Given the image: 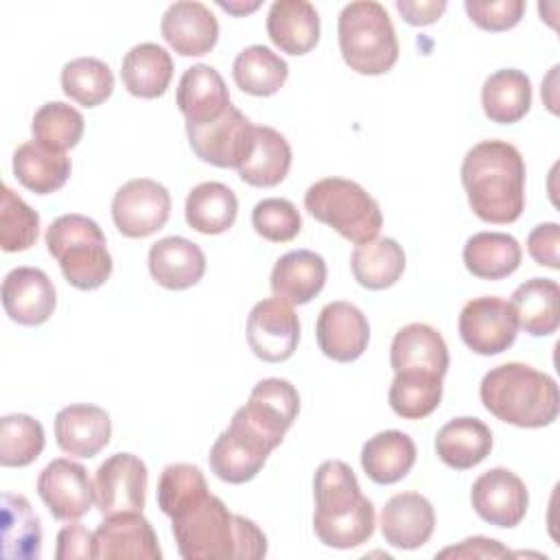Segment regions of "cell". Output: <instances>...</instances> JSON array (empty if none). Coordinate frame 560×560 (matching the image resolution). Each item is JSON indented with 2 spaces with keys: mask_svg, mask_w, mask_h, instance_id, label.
<instances>
[{
  "mask_svg": "<svg viewBox=\"0 0 560 560\" xmlns=\"http://www.w3.org/2000/svg\"><path fill=\"white\" fill-rule=\"evenodd\" d=\"M518 328L532 337L553 335L560 326V287L551 278H529L518 284L510 300Z\"/></svg>",
  "mask_w": 560,
  "mask_h": 560,
  "instance_id": "31",
  "label": "cell"
},
{
  "mask_svg": "<svg viewBox=\"0 0 560 560\" xmlns=\"http://www.w3.org/2000/svg\"><path fill=\"white\" fill-rule=\"evenodd\" d=\"M483 114L497 125H514L532 107V81L523 70L501 68L481 88Z\"/></svg>",
  "mask_w": 560,
  "mask_h": 560,
  "instance_id": "35",
  "label": "cell"
},
{
  "mask_svg": "<svg viewBox=\"0 0 560 560\" xmlns=\"http://www.w3.org/2000/svg\"><path fill=\"white\" fill-rule=\"evenodd\" d=\"M147 262L151 278L168 291L190 289L206 273L203 249L184 236H164L153 243Z\"/></svg>",
  "mask_w": 560,
  "mask_h": 560,
  "instance_id": "23",
  "label": "cell"
},
{
  "mask_svg": "<svg viewBox=\"0 0 560 560\" xmlns=\"http://www.w3.org/2000/svg\"><path fill=\"white\" fill-rule=\"evenodd\" d=\"M479 398L497 420L521 429L549 427L560 411L556 381L518 361L486 372L479 383Z\"/></svg>",
  "mask_w": 560,
  "mask_h": 560,
  "instance_id": "4",
  "label": "cell"
},
{
  "mask_svg": "<svg viewBox=\"0 0 560 560\" xmlns=\"http://www.w3.org/2000/svg\"><path fill=\"white\" fill-rule=\"evenodd\" d=\"M468 273L481 280H503L512 276L523 258V249L512 234L477 232L462 249Z\"/></svg>",
  "mask_w": 560,
  "mask_h": 560,
  "instance_id": "34",
  "label": "cell"
},
{
  "mask_svg": "<svg viewBox=\"0 0 560 560\" xmlns=\"http://www.w3.org/2000/svg\"><path fill=\"white\" fill-rule=\"evenodd\" d=\"M470 210L486 223H514L525 210V160L505 140H481L462 160Z\"/></svg>",
  "mask_w": 560,
  "mask_h": 560,
  "instance_id": "1",
  "label": "cell"
},
{
  "mask_svg": "<svg viewBox=\"0 0 560 560\" xmlns=\"http://www.w3.org/2000/svg\"><path fill=\"white\" fill-rule=\"evenodd\" d=\"M2 556L37 560L42 556V523L26 497L2 494Z\"/></svg>",
  "mask_w": 560,
  "mask_h": 560,
  "instance_id": "38",
  "label": "cell"
},
{
  "mask_svg": "<svg viewBox=\"0 0 560 560\" xmlns=\"http://www.w3.org/2000/svg\"><path fill=\"white\" fill-rule=\"evenodd\" d=\"M448 363L451 359L446 341L433 326L413 322L394 335L389 348V365L394 372L424 370L444 378Z\"/></svg>",
  "mask_w": 560,
  "mask_h": 560,
  "instance_id": "27",
  "label": "cell"
},
{
  "mask_svg": "<svg viewBox=\"0 0 560 560\" xmlns=\"http://www.w3.org/2000/svg\"><path fill=\"white\" fill-rule=\"evenodd\" d=\"M221 9H225L228 13H234V15H245V13H252L260 7V2H252V4H234V2H219Z\"/></svg>",
  "mask_w": 560,
  "mask_h": 560,
  "instance_id": "52",
  "label": "cell"
},
{
  "mask_svg": "<svg viewBox=\"0 0 560 560\" xmlns=\"http://www.w3.org/2000/svg\"><path fill=\"white\" fill-rule=\"evenodd\" d=\"M337 37L346 66L357 74H385L398 61L396 28L381 2H348L337 20Z\"/></svg>",
  "mask_w": 560,
  "mask_h": 560,
  "instance_id": "5",
  "label": "cell"
},
{
  "mask_svg": "<svg viewBox=\"0 0 560 560\" xmlns=\"http://www.w3.org/2000/svg\"><path fill=\"white\" fill-rule=\"evenodd\" d=\"M171 529L184 560H258L267 556L265 532L254 521L232 514L214 494L171 518Z\"/></svg>",
  "mask_w": 560,
  "mask_h": 560,
  "instance_id": "2",
  "label": "cell"
},
{
  "mask_svg": "<svg viewBox=\"0 0 560 560\" xmlns=\"http://www.w3.org/2000/svg\"><path fill=\"white\" fill-rule=\"evenodd\" d=\"M120 79L136 98H160L173 79L171 52L153 42L129 48L120 63Z\"/></svg>",
  "mask_w": 560,
  "mask_h": 560,
  "instance_id": "29",
  "label": "cell"
},
{
  "mask_svg": "<svg viewBox=\"0 0 560 560\" xmlns=\"http://www.w3.org/2000/svg\"><path fill=\"white\" fill-rule=\"evenodd\" d=\"M249 350L265 363H282L293 357L300 341V319L291 304L267 298L254 304L247 315Z\"/></svg>",
  "mask_w": 560,
  "mask_h": 560,
  "instance_id": "13",
  "label": "cell"
},
{
  "mask_svg": "<svg viewBox=\"0 0 560 560\" xmlns=\"http://www.w3.org/2000/svg\"><path fill=\"white\" fill-rule=\"evenodd\" d=\"M413 440L398 431L387 429L372 435L361 448V468L378 486H389L409 475L416 464Z\"/></svg>",
  "mask_w": 560,
  "mask_h": 560,
  "instance_id": "30",
  "label": "cell"
},
{
  "mask_svg": "<svg viewBox=\"0 0 560 560\" xmlns=\"http://www.w3.org/2000/svg\"><path fill=\"white\" fill-rule=\"evenodd\" d=\"M459 337L475 354L492 357L505 352L518 332V319L512 304L497 295L472 298L459 313Z\"/></svg>",
  "mask_w": 560,
  "mask_h": 560,
  "instance_id": "11",
  "label": "cell"
},
{
  "mask_svg": "<svg viewBox=\"0 0 560 560\" xmlns=\"http://www.w3.org/2000/svg\"><path fill=\"white\" fill-rule=\"evenodd\" d=\"M210 494L206 477L195 464H168L158 479V505L168 516L175 518L203 501Z\"/></svg>",
  "mask_w": 560,
  "mask_h": 560,
  "instance_id": "42",
  "label": "cell"
},
{
  "mask_svg": "<svg viewBox=\"0 0 560 560\" xmlns=\"http://www.w3.org/2000/svg\"><path fill=\"white\" fill-rule=\"evenodd\" d=\"M96 558H136V560H160L162 549L151 523L142 512H118L103 518L94 532Z\"/></svg>",
  "mask_w": 560,
  "mask_h": 560,
  "instance_id": "19",
  "label": "cell"
},
{
  "mask_svg": "<svg viewBox=\"0 0 560 560\" xmlns=\"http://www.w3.org/2000/svg\"><path fill=\"white\" fill-rule=\"evenodd\" d=\"M512 551L508 547H503L499 540L494 538H486V536H470L464 538L459 545L446 547L442 551L435 553V558H510Z\"/></svg>",
  "mask_w": 560,
  "mask_h": 560,
  "instance_id": "50",
  "label": "cell"
},
{
  "mask_svg": "<svg viewBox=\"0 0 560 560\" xmlns=\"http://www.w3.org/2000/svg\"><path fill=\"white\" fill-rule=\"evenodd\" d=\"M83 129H85V120L81 112L61 101L44 103L31 120L33 140H37L39 144L52 151H63V153L79 144V140L83 138Z\"/></svg>",
  "mask_w": 560,
  "mask_h": 560,
  "instance_id": "43",
  "label": "cell"
},
{
  "mask_svg": "<svg viewBox=\"0 0 560 560\" xmlns=\"http://www.w3.org/2000/svg\"><path fill=\"white\" fill-rule=\"evenodd\" d=\"M112 438L109 413L98 405L77 402L57 411L55 440L57 446L72 455L90 459L98 455Z\"/></svg>",
  "mask_w": 560,
  "mask_h": 560,
  "instance_id": "21",
  "label": "cell"
},
{
  "mask_svg": "<svg viewBox=\"0 0 560 560\" xmlns=\"http://www.w3.org/2000/svg\"><path fill=\"white\" fill-rule=\"evenodd\" d=\"M46 444L44 427L28 413H9L0 420V464L22 468L33 464Z\"/></svg>",
  "mask_w": 560,
  "mask_h": 560,
  "instance_id": "44",
  "label": "cell"
},
{
  "mask_svg": "<svg viewBox=\"0 0 560 560\" xmlns=\"http://www.w3.org/2000/svg\"><path fill=\"white\" fill-rule=\"evenodd\" d=\"M396 9L411 26H429L446 11L444 0H396Z\"/></svg>",
  "mask_w": 560,
  "mask_h": 560,
  "instance_id": "51",
  "label": "cell"
},
{
  "mask_svg": "<svg viewBox=\"0 0 560 560\" xmlns=\"http://www.w3.org/2000/svg\"><path fill=\"white\" fill-rule=\"evenodd\" d=\"M328 267L326 260L311 249H291L282 254L271 269L273 298L300 306L317 298L326 284Z\"/></svg>",
  "mask_w": 560,
  "mask_h": 560,
  "instance_id": "24",
  "label": "cell"
},
{
  "mask_svg": "<svg viewBox=\"0 0 560 560\" xmlns=\"http://www.w3.org/2000/svg\"><path fill=\"white\" fill-rule=\"evenodd\" d=\"M160 31L164 42L182 57L208 55L219 39V22L214 13L197 0L168 4L162 15Z\"/></svg>",
  "mask_w": 560,
  "mask_h": 560,
  "instance_id": "18",
  "label": "cell"
},
{
  "mask_svg": "<svg viewBox=\"0 0 560 560\" xmlns=\"http://www.w3.org/2000/svg\"><path fill=\"white\" fill-rule=\"evenodd\" d=\"M39 234V214L13 188L4 186L0 195V247L7 254L24 252L35 245Z\"/></svg>",
  "mask_w": 560,
  "mask_h": 560,
  "instance_id": "45",
  "label": "cell"
},
{
  "mask_svg": "<svg viewBox=\"0 0 560 560\" xmlns=\"http://www.w3.org/2000/svg\"><path fill=\"white\" fill-rule=\"evenodd\" d=\"M278 446V440L267 435L236 409L228 429L214 440L208 464L221 481L238 486L252 481Z\"/></svg>",
  "mask_w": 560,
  "mask_h": 560,
  "instance_id": "8",
  "label": "cell"
},
{
  "mask_svg": "<svg viewBox=\"0 0 560 560\" xmlns=\"http://www.w3.org/2000/svg\"><path fill=\"white\" fill-rule=\"evenodd\" d=\"M442 392V376L424 370H402L394 372L387 400L396 416L405 420H422L440 407Z\"/></svg>",
  "mask_w": 560,
  "mask_h": 560,
  "instance_id": "40",
  "label": "cell"
},
{
  "mask_svg": "<svg viewBox=\"0 0 560 560\" xmlns=\"http://www.w3.org/2000/svg\"><path fill=\"white\" fill-rule=\"evenodd\" d=\"M252 225L269 243H289L302 230V217L293 201L282 197L260 199L252 210Z\"/></svg>",
  "mask_w": 560,
  "mask_h": 560,
  "instance_id": "46",
  "label": "cell"
},
{
  "mask_svg": "<svg viewBox=\"0 0 560 560\" xmlns=\"http://www.w3.org/2000/svg\"><path fill=\"white\" fill-rule=\"evenodd\" d=\"M407 256L398 241L383 236L357 245L350 256L354 280L370 291H383L396 284L405 271Z\"/></svg>",
  "mask_w": 560,
  "mask_h": 560,
  "instance_id": "37",
  "label": "cell"
},
{
  "mask_svg": "<svg viewBox=\"0 0 560 560\" xmlns=\"http://www.w3.org/2000/svg\"><path fill=\"white\" fill-rule=\"evenodd\" d=\"M241 411L267 435L282 442L298 418L300 394L287 378H262L254 385Z\"/></svg>",
  "mask_w": 560,
  "mask_h": 560,
  "instance_id": "26",
  "label": "cell"
},
{
  "mask_svg": "<svg viewBox=\"0 0 560 560\" xmlns=\"http://www.w3.org/2000/svg\"><path fill=\"white\" fill-rule=\"evenodd\" d=\"M171 192L151 177L125 182L112 199V219L127 238H147L162 230L171 217Z\"/></svg>",
  "mask_w": 560,
  "mask_h": 560,
  "instance_id": "10",
  "label": "cell"
},
{
  "mask_svg": "<svg viewBox=\"0 0 560 560\" xmlns=\"http://www.w3.org/2000/svg\"><path fill=\"white\" fill-rule=\"evenodd\" d=\"M306 212L354 245L374 241L383 225L378 201L357 182L324 177L304 192Z\"/></svg>",
  "mask_w": 560,
  "mask_h": 560,
  "instance_id": "7",
  "label": "cell"
},
{
  "mask_svg": "<svg viewBox=\"0 0 560 560\" xmlns=\"http://www.w3.org/2000/svg\"><path fill=\"white\" fill-rule=\"evenodd\" d=\"M291 144L287 138L267 125H256L254 147L247 160L236 168L238 177L256 188L278 186L291 168Z\"/></svg>",
  "mask_w": 560,
  "mask_h": 560,
  "instance_id": "32",
  "label": "cell"
},
{
  "mask_svg": "<svg viewBox=\"0 0 560 560\" xmlns=\"http://www.w3.org/2000/svg\"><path fill=\"white\" fill-rule=\"evenodd\" d=\"M149 470L133 453L109 455L94 472V505L103 516L118 512H142Z\"/></svg>",
  "mask_w": 560,
  "mask_h": 560,
  "instance_id": "12",
  "label": "cell"
},
{
  "mask_svg": "<svg viewBox=\"0 0 560 560\" xmlns=\"http://www.w3.org/2000/svg\"><path fill=\"white\" fill-rule=\"evenodd\" d=\"M48 254L59 262L68 284L79 291L103 287L114 269L107 241L98 223L85 214H61L46 228Z\"/></svg>",
  "mask_w": 560,
  "mask_h": 560,
  "instance_id": "6",
  "label": "cell"
},
{
  "mask_svg": "<svg viewBox=\"0 0 560 560\" xmlns=\"http://www.w3.org/2000/svg\"><path fill=\"white\" fill-rule=\"evenodd\" d=\"M464 9L481 31L501 33L521 22L527 4L523 0H466Z\"/></svg>",
  "mask_w": 560,
  "mask_h": 560,
  "instance_id": "47",
  "label": "cell"
},
{
  "mask_svg": "<svg viewBox=\"0 0 560 560\" xmlns=\"http://www.w3.org/2000/svg\"><path fill=\"white\" fill-rule=\"evenodd\" d=\"M313 529L322 545L352 549L372 538L376 512L348 464L341 459L322 462L313 477Z\"/></svg>",
  "mask_w": 560,
  "mask_h": 560,
  "instance_id": "3",
  "label": "cell"
},
{
  "mask_svg": "<svg viewBox=\"0 0 560 560\" xmlns=\"http://www.w3.org/2000/svg\"><path fill=\"white\" fill-rule=\"evenodd\" d=\"M381 534L396 549H418L435 529V512L420 492H398L381 510Z\"/></svg>",
  "mask_w": 560,
  "mask_h": 560,
  "instance_id": "20",
  "label": "cell"
},
{
  "mask_svg": "<svg viewBox=\"0 0 560 560\" xmlns=\"http://www.w3.org/2000/svg\"><path fill=\"white\" fill-rule=\"evenodd\" d=\"M2 306L20 326H42L57 306L52 280L37 267H15L2 280Z\"/></svg>",
  "mask_w": 560,
  "mask_h": 560,
  "instance_id": "17",
  "label": "cell"
},
{
  "mask_svg": "<svg viewBox=\"0 0 560 560\" xmlns=\"http://www.w3.org/2000/svg\"><path fill=\"white\" fill-rule=\"evenodd\" d=\"M470 505L481 521L510 529L525 518L529 492L516 472L499 466L475 479L470 488Z\"/></svg>",
  "mask_w": 560,
  "mask_h": 560,
  "instance_id": "14",
  "label": "cell"
},
{
  "mask_svg": "<svg viewBox=\"0 0 560 560\" xmlns=\"http://www.w3.org/2000/svg\"><path fill=\"white\" fill-rule=\"evenodd\" d=\"M37 494L57 521H79L94 503V486L88 470L68 457L46 464L37 477Z\"/></svg>",
  "mask_w": 560,
  "mask_h": 560,
  "instance_id": "15",
  "label": "cell"
},
{
  "mask_svg": "<svg viewBox=\"0 0 560 560\" xmlns=\"http://www.w3.org/2000/svg\"><path fill=\"white\" fill-rule=\"evenodd\" d=\"M234 83L252 96H273L289 77L287 61L269 46L252 44L232 63Z\"/></svg>",
  "mask_w": 560,
  "mask_h": 560,
  "instance_id": "39",
  "label": "cell"
},
{
  "mask_svg": "<svg viewBox=\"0 0 560 560\" xmlns=\"http://www.w3.org/2000/svg\"><path fill=\"white\" fill-rule=\"evenodd\" d=\"M57 560H88L96 558V538L81 523L72 521L57 534Z\"/></svg>",
  "mask_w": 560,
  "mask_h": 560,
  "instance_id": "48",
  "label": "cell"
},
{
  "mask_svg": "<svg viewBox=\"0 0 560 560\" xmlns=\"http://www.w3.org/2000/svg\"><path fill=\"white\" fill-rule=\"evenodd\" d=\"M61 90L74 103L96 107L112 96L114 72L96 57H77L61 68Z\"/></svg>",
  "mask_w": 560,
  "mask_h": 560,
  "instance_id": "41",
  "label": "cell"
},
{
  "mask_svg": "<svg viewBox=\"0 0 560 560\" xmlns=\"http://www.w3.org/2000/svg\"><path fill=\"white\" fill-rule=\"evenodd\" d=\"M315 339L319 350L337 361H357L370 343V324L363 311L350 302H328L315 322Z\"/></svg>",
  "mask_w": 560,
  "mask_h": 560,
  "instance_id": "16",
  "label": "cell"
},
{
  "mask_svg": "<svg viewBox=\"0 0 560 560\" xmlns=\"http://www.w3.org/2000/svg\"><path fill=\"white\" fill-rule=\"evenodd\" d=\"M558 245H560V225L553 221L547 223H538L529 236H527V252L529 256L549 269H560V254H558Z\"/></svg>",
  "mask_w": 560,
  "mask_h": 560,
  "instance_id": "49",
  "label": "cell"
},
{
  "mask_svg": "<svg viewBox=\"0 0 560 560\" xmlns=\"http://www.w3.org/2000/svg\"><path fill=\"white\" fill-rule=\"evenodd\" d=\"M72 162L63 151H52L37 140L20 144L13 153L15 179L35 195H50L68 182Z\"/></svg>",
  "mask_w": 560,
  "mask_h": 560,
  "instance_id": "33",
  "label": "cell"
},
{
  "mask_svg": "<svg viewBox=\"0 0 560 560\" xmlns=\"http://www.w3.org/2000/svg\"><path fill=\"white\" fill-rule=\"evenodd\" d=\"M492 451L490 427L470 416L448 420L435 435V453L442 464L455 470H468L481 464Z\"/></svg>",
  "mask_w": 560,
  "mask_h": 560,
  "instance_id": "28",
  "label": "cell"
},
{
  "mask_svg": "<svg viewBox=\"0 0 560 560\" xmlns=\"http://www.w3.org/2000/svg\"><path fill=\"white\" fill-rule=\"evenodd\" d=\"M256 125L230 105L217 120L203 125H186V136L192 153L219 168H238L254 147Z\"/></svg>",
  "mask_w": 560,
  "mask_h": 560,
  "instance_id": "9",
  "label": "cell"
},
{
  "mask_svg": "<svg viewBox=\"0 0 560 560\" xmlns=\"http://www.w3.org/2000/svg\"><path fill=\"white\" fill-rule=\"evenodd\" d=\"M319 13L308 0H276L267 13V35L276 48L302 57L319 42Z\"/></svg>",
  "mask_w": 560,
  "mask_h": 560,
  "instance_id": "25",
  "label": "cell"
},
{
  "mask_svg": "<svg viewBox=\"0 0 560 560\" xmlns=\"http://www.w3.org/2000/svg\"><path fill=\"white\" fill-rule=\"evenodd\" d=\"M238 214V199L234 190L221 182L197 184L184 206V217L190 230L199 234H223L228 232Z\"/></svg>",
  "mask_w": 560,
  "mask_h": 560,
  "instance_id": "36",
  "label": "cell"
},
{
  "mask_svg": "<svg viewBox=\"0 0 560 560\" xmlns=\"http://www.w3.org/2000/svg\"><path fill=\"white\" fill-rule=\"evenodd\" d=\"M175 103L186 118V125L217 120L232 105L223 77L208 63H195L184 70L177 83Z\"/></svg>",
  "mask_w": 560,
  "mask_h": 560,
  "instance_id": "22",
  "label": "cell"
}]
</instances>
